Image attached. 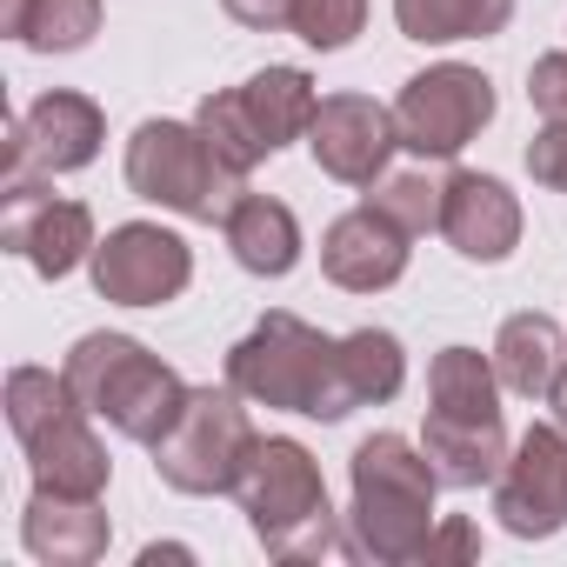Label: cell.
<instances>
[{
    "instance_id": "1",
    "label": "cell",
    "mask_w": 567,
    "mask_h": 567,
    "mask_svg": "<svg viewBox=\"0 0 567 567\" xmlns=\"http://www.w3.org/2000/svg\"><path fill=\"white\" fill-rule=\"evenodd\" d=\"M234 501L274 560H348V554H361V540H348L334 507H328V481H321L315 454L288 434L254 441V454L234 481Z\"/></svg>"
},
{
    "instance_id": "2",
    "label": "cell",
    "mask_w": 567,
    "mask_h": 567,
    "mask_svg": "<svg viewBox=\"0 0 567 567\" xmlns=\"http://www.w3.org/2000/svg\"><path fill=\"white\" fill-rule=\"evenodd\" d=\"M227 388H240L254 408L308 414V421H348V381H341V341L321 334L301 315H260L227 348Z\"/></svg>"
},
{
    "instance_id": "3",
    "label": "cell",
    "mask_w": 567,
    "mask_h": 567,
    "mask_svg": "<svg viewBox=\"0 0 567 567\" xmlns=\"http://www.w3.org/2000/svg\"><path fill=\"white\" fill-rule=\"evenodd\" d=\"M348 487H354V540L368 560L381 567H401V560H421L427 534H434V461L408 441V434H368L348 461Z\"/></svg>"
},
{
    "instance_id": "4",
    "label": "cell",
    "mask_w": 567,
    "mask_h": 567,
    "mask_svg": "<svg viewBox=\"0 0 567 567\" xmlns=\"http://www.w3.org/2000/svg\"><path fill=\"white\" fill-rule=\"evenodd\" d=\"M61 374H68V388L81 394V408H87L94 421H107L121 441H141V447H154V441L181 421V408H187V394H194V388H187L161 354H147L134 334H81Z\"/></svg>"
},
{
    "instance_id": "5",
    "label": "cell",
    "mask_w": 567,
    "mask_h": 567,
    "mask_svg": "<svg viewBox=\"0 0 567 567\" xmlns=\"http://www.w3.org/2000/svg\"><path fill=\"white\" fill-rule=\"evenodd\" d=\"M87 421L94 414L81 408V394L68 388V374H54V368H14L8 374V427L28 447L34 487L81 494V501L107 494L114 461H107V447L94 441Z\"/></svg>"
},
{
    "instance_id": "6",
    "label": "cell",
    "mask_w": 567,
    "mask_h": 567,
    "mask_svg": "<svg viewBox=\"0 0 567 567\" xmlns=\"http://www.w3.org/2000/svg\"><path fill=\"white\" fill-rule=\"evenodd\" d=\"M254 421H247V394L240 388H194L181 421L154 441V474L174 494H234L247 454H254Z\"/></svg>"
},
{
    "instance_id": "7",
    "label": "cell",
    "mask_w": 567,
    "mask_h": 567,
    "mask_svg": "<svg viewBox=\"0 0 567 567\" xmlns=\"http://www.w3.org/2000/svg\"><path fill=\"white\" fill-rule=\"evenodd\" d=\"M127 187L187 220H227V207L240 194V181L214 161V147L194 121H141L127 141Z\"/></svg>"
},
{
    "instance_id": "8",
    "label": "cell",
    "mask_w": 567,
    "mask_h": 567,
    "mask_svg": "<svg viewBox=\"0 0 567 567\" xmlns=\"http://www.w3.org/2000/svg\"><path fill=\"white\" fill-rule=\"evenodd\" d=\"M494 81L467 61H441L427 74H414L394 101V127H401V147L421 154V161H454L487 121H494Z\"/></svg>"
},
{
    "instance_id": "9",
    "label": "cell",
    "mask_w": 567,
    "mask_h": 567,
    "mask_svg": "<svg viewBox=\"0 0 567 567\" xmlns=\"http://www.w3.org/2000/svg\"><path fill=\"white\" fill-rule=\"evenodd\" d=\"M94 295L114 308H167L194 280V247L161 220H121L107 240H94Z\"/></svg>"
},
{
    "instance_id": "10",
    "label": "cell",
    "mask_w": 567,
    "mask_h": 567,
    "mask_svg": "<svg viewBox=\"0 0 567 567\" xmlns=\"http://www.w3.org/2000/svg\"><path fill=\"white\" fill-rule=\"evenodd\" d=\"M101 141H107V114H101L87 94L54 87V94H41V101L8 127V161H0V187L34 181V174H48V181H54V174H81V167H94Z\"/></svg>"
},
{
    "instance_id": "11",
    "label": "cell",
    "mask_w": 567,
    "mask_h": 567,
    "mask_svg": "<svg viewBox=\"0 0 567 567\" xmlns=\"http://www.w3.org/2000/svg\"><path fill=\"white\" fill-rule=\"evenodd\" d=\"M0 247L21 254L41 280H68L81 260H94V214L41 181H14L0 187Z\"/></svg>"
},
{
    "instance_id": "12",
    "label": "cell",
    "mask_w": 567,
    "mask_h": 567,
    "mask_svg": "<svg viewBox=\"0 0 567 567\" xmlns=\"http://www.w3.org/2000/svg\"><path fill=\"white\" fill-rule=\"evenodd\" d=\"M494 514L514 540H547L567 527V427H527L494 474Z\"/></svg>"
},
{
    "instance_id": "13",
    "label": "cell",
    "mask_w": 567,
    "mask_h": 567,
    "mask_svg": "<svg viewBox=\"0 0 567 567\" xmlns=\"http://www.w3.org/2000/svg\"><path fill=\"white\" fill-rule=\"evenodd\" d=\"M401 147V127H394V107L368 101V94H328L315 107V127H308V154L328 181L341 187H374L388 174Z\"/></svg>"
},
{
    "instance_id": "14",
    "label": "cell",
    "mask_w": 567,
    "mask_h": 567,
    "mask_svg": "<svg viewBox=\"0 0 567 567\" xmlns=\"http://www.w3.org/2000/svg\"><path fill=\"white\" fill-rule=\"evenodd\" d=\"M408 240L414 234L394 214L361 200V207H348L321 234V267H328L334 288H348V295H381V288H394V280L408 274Z\"/></svg>"
},
{
    "instance_id": "15",
    "label": "cell",
    "mask_w": 567,
    "mask_h": 567,
    "mask_svg": "<svg viewBox=\"0 0 567 567\" xmlns=\"http://www.w3.org/2000/svg\"><path fill=\"white\" fill-rule=\"evenodd\" d=\"M441 240L461 254V260H507L520 247V200L507 181L494 174H474V167H454L447 174V207H441Z\"/></svg>"
},
{
    "instance_id": "16",
    "label": "cell",
    "mask_w": 567,
    "mask_h": 567,
    "mask_svg": "<svg viewBox=\"0 0 567 567\" xmlns=\"http://www.w3.org/2000/svg\"><path fill=\"white\" fill-rule=\"evenodd\" d=\"M21 540L34 560L48 567H94L114 540L101 501H81V494H54V487H34L28 494V514H21Z\"/></svg>"
},
{
    "instance_id": "17",
    "label": "cell",
    "mask_w": 567,
    "mask_h": 567,
    "mask_svg": "<svg viewBox=\"0 0 567 567\" xmlns=\"http://www.w3.org/2000/svg\"><path fill=\"white\" fill-rule=\"evenodd\" d=\"M421 454L434 461L441 487H481L507 467V427L501 414H441L427 408V427H421Z\"/></svg>"
},
{
    "instance_id": "18",
    "label": "cell",
    "mask_w": 567,
    "mask_h": 567,
    "mask_svg": "<svg viewBox=\"0 0 567 567\" xmlns=\"http://www.w3.org/2000/svg\"><path fill=\"white\" fill-rule=\"evenodd\" d=\"M220 234H227L234 260H240L247 274H260V280L295 274V260H301V220H295V207L274 200V194H254V187L234 194Z\"/></svg>"
},
{
    "instance_id": "19",
    "label": "cell",
    "mask_w": 567,
    "mask_h": 567,
    "mask_svg": "<svg viewBox=\"0 0 567 567\" xmlns=\"http://www.w3.org/2000/svg\"><path fill=\"white\" fill-rule=\"evenodd\" d=\"M494 374L520 401H554V388L567 374V334L547 315H507L494 334Z\"/></svg>"
},
{
    "instance_id": "20",
    "label": "cell",
    "mask_w": 567,
    "mask_h": 567,
    "mask_svg": "<svg viewBox=\"0 0 567 567\" xmlns=\"http://www.w3.org/2000/svg\"><path fill=\"white\" fill-rule=\"evenodd\" d=\"M240 101H247V114H254V127H260V141L274 154L288 147V141H308L315 107H321L308 68H260V74L240 81Z\"/></svg>"
},
{
    "instance_id": "21",
    "label": "cell",
    "mask_w": 567,
    "mask_h": 567,
    "mask_svg": "<svg viewBox=\"0 0 567 567\" xmlns=\"http://www.w3.org/2000/svg\"><path fill=\"white\" fill-rule=\"evenodd\" d=\"M394 21L421 48H454L501 34L514 21V0H394Z\"/></svg>"
},
{
    "instance_id": "22",
    "label": "cell",
    "mask_w": 567,
    "mask_h": 567,
    "mask_svg": "<svg viewBox=\"0 0 567 567\" xmlns=\"http://www.w3.org/2000/svg\"><path fill=\"white\" fill-rule=\"evenodd\" d=\"M341 381H348V401L354 408H381L401 394L408 381V354L388 328H354L341 334Z\"/></svg>"
},
{
    "instance_id": "23",
    "label": "cell",
    "mask_w": 567,
    "mask_h": 567,
    "mask_svg": "<svg viewBox=\"0 0 567 567\" xmlns=\"http://www.w3.org/2000/svg\"><path fill=\"white\" fill-rule=\"evenodd\" d=\"M427 408H441V414H501V374H494V354L441 348L434 368H427Z\"/></svg>"
},
{
    "instance_id": "24",
    "label": "cell",
    "mask_w": 567,
    "mask_h": 567,
    "mask_svg": "<svg viewBox=\"0 0 567 567\" xmlns=\"http://www.w3.org/2000/svg\"><path fill=\"white\" fill-rule=\"evenodd\" d=\"M194 127L207 134V147H214V161L234 174V181H247L274 147L260 141V127H254V114H247V101H240V87H227V94H207L200 107H194Z\"/></svg>"
},
{
    "instance_id": "25",
    "label": "cell",
    "mask_w": 567,
    "mask_h": 567,
    "mask_svg": "<svg viewBox=\"0 0 567 567\" xmlns=\"http://www.w3.org/2000/svg\"><path fill=\"white\" fill-rule=\"evenodd\" d=\"M94 34H101V0H34L28 28H21V48H34V54H81Z\"/></svg>"
},
{
    "instance_id": "26",
    "label": "cell",
    "mask_w": 567,
    "mask_h": 567,
    "mask_svg": "<svg viewBox=\"0 0 567 567\" xmlns=\"http://www.w3.org/2000/svg\"><path fill=\"white\" fill-rule=\"evenodd\" d=\"M368 200L381 207V214H394L408 234H441V207H447V181H434L427 167H414V174H381L374 187H368Z\"/></svg>"
},
{
    "instance_id": "27",
    "label": "cell",
    "mask_w": 567,
    "mask_h": 567,
    "mask_svg": "<svg viewBox=\"0 0 567 567\" xmlns=\"http://www.w3.org/2000/svg\"><path fill=\"white\" fill-rule=\"evenodd\" d=\"M361 28H368V0H301V8H295V34H301L315 54L354 48Z\"/></svg>"
},
{
    "instance_id": "28",
    "label": "cell",
    "mask_w": 567,
    "mask_h": 567,
    "mask_svg": "<svg viewBox=\"0 0 567 567\" xmlns=\"http://www.w3.org/2000/svg\"><path fill=\"white\" fill-rule=\"evenodd\" d=\"M527 101L540 121H567V48L560 54H540L527 68Z\"/></svg>"
},
{
    "instance_id": "29",
    "label": "cell",
    "mask_w": 567,
    "mask_h": 567,
    "mask_svg": "<svg viewBox=\"0 0 567 567\" xmlns=\"http://www.w3.org/2000/svg\"><path fill=\"white\" fill-rule=\"evenodd\" d=\"M527 174L554 194H567V121H547L534 141H527Z\"/></svg>"
},
{
    "instance_id": "30",
    "label": "cell",
    "mask_w": 567,
    "mask_h": 567,
    "mask_svg": "<svg viewBox=\"0 0 567 567\" xmlns=\"http://www.w3.org/2000/svg\"><path fill=\"white\" fill-rule=\"evenodd\" d=\"M474 554H481V527L461 520V514H447V520L427 534V547H421V560H474Z\"/></svg>"
},
{
    "instance_id": "31",
    "label": "cell",
    "mask_w": 567,
    "mask_h": 567,
    "mask_svg": "<svg viewBox=\"0 0 567 567\" xmlns=\"http://www.w3.org/2000/svg\"><path fill=\"white\" fill-rule=\"evenodd\" d=\"M220 8H227L240 28H254V34H274V28H295V8H301V0H220Z\"/></svg>"
},
{
    "instance_id": "32",
    "label": "cell",
    "mask_w": 567,
    "mask_h": 567,
    "mask_svg": "<svg viewBox=\"0 0 567 567\" xmlns=\"http://www.w3.org/2000/svg\"><path fill=\"white\" fill-rule=\"evenodd\" d=\"M28 8H34V0H0V34H14V41H21V28H28Z\"/></svg>"
},
{
    "instance_id": "33",
    "label": "cell",
    "mask_w": 567,
    "mask_h": 567,
    "mask_svg": "<svg viewBox=\"0 0 567 567\" xmlns=\"http://www.w3.org/2000/svg\"><path fill=\"white\" fill-rule=\"evenodd\" d=\"M161 560H194L187 547H141V567H161Z\"/></svg>"
},
{
    "instance_id": "34",
    "label": "cell",
    "mask_w": 567,
    "mask_h": 567,
    "mask_svg": "<svg viewBox=\"0 0 567 567\" xmlns=\"http://www.w3.org/2000/svg\"><path fill=\"white\" fill-rule=\"evenodd\" d=\"M554 421L567 427V374H560V388H554Z\"/></svg>"
}]
</instances>
